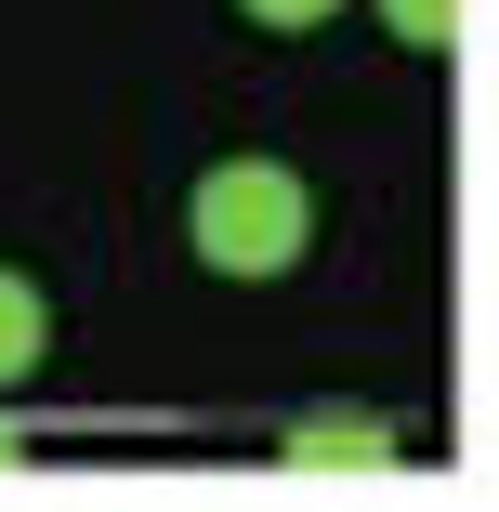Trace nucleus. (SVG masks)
Returning <instances> with one entry per match:
<instances>
[{
    "label": "nucleus",
    "mask_w": 499,
    "mask_h": 512,
    "mask_svg": "<svg viewBox=\"0 0 499 512\" xmlns=\"http://www.w3.org/2000/svg\"><path fill=\"white\" fill-rule=\"evenodd\" d=\"M184 237H197L211 276H289V263L316 250V184L276 171V158H224V171H197Z\"/></svg>",
    "instance_id": "obj_1"
},
{
    "label": "nucleus",
    "mask_w": 499,
    "mask_h": 512,
    "mask_svg": "<svg viewBox=\"0 0 499 512\" xmlns=\"http://www.w3.org/2000/svg\"><path fill=\"white\" fill-rule=\"evenodd\" d=\"M276 460H289V473H316V486H368V473L408 460V434H394V421H289Z\"/></svg>",
    "instance_id": "obj_2"
},
{
    "label": "nucleus",
    "mask_w": 499,
    "mask_h": 512,
    "mask_svg": "<svg viewBox=\"0 0 499 512\" xmlns=\"http://www.w3.org/2000/svg\"><path fill=\"white\" fill-rule=\"evenodd\" d=\"M40 355H53V302H40L27 276H0V394L40 381Z\"/></svg>",
    "instance_id": "obj_3"
},
{
    "label": "nucleus",
    "mask_w": 499,
    "mask_h": 512,
    "mask_svg": "<svg viewBox=\"0 0 499 512\" xmlns=\"http://www.w3.org/2000/svg\"><path fill=\"white\" fill-rule=\"evenodd\" d=\"M381 27L408 40V53H447L460 40V0H381Z\"/></svg>",
    "instance_id": "obj_4"
},
{
    "label": "nucleus",
    "mask_w": 499,
    "mask_h": 512,
    "mask_svg": "<svg viewBox=\"0 0 499 512\" xmlns=\"http://www.w3.org/2000/svg\"><path fill=\"white\" fill-rule=\"evenodd\" d=\"M250 14H263V27H329L342 0H250Z\"/></svg>",
    "instance_id": "obj_5"
},
{
    "label": "nucleus",
    "mask_w": 499,
    "mask_h": 512,
    "mask_svg": "<svg viewBox=\"0 0 499 512\" xmlns=\"http://www.w3.org/2000/svg\"><path fill=\"white\" fill-rule=\"evenodd\" d=\"M14 460H27V447H14V421H0V473H14Z\"/></svg>",
    "instance_id": "obj_6"
}]
</instances>
